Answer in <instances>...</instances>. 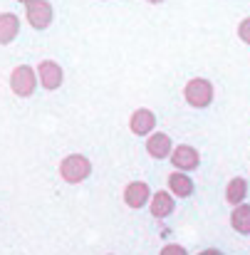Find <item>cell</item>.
<instances>
[{
	"mask_svg": "<svg viewBox=\"0 0 250 255\" xmlns=\"http://www.w3.org/2000/svg\"><path fill=\"white\" fill-rule=\"evenodd\" d=\"M89 173H92V161L87 156H82V154H70L60 164V176L67 183H82Z\"/></svg>",
	"mask_w": 250,
	"mask_h": 255,
	"instance_id": "cell-2",
	"label": "cell"
},
{
	"mask_svg": "<svg viewBox=\"0 0 250 255\" xmlns=\"http://www.w3.org/2000/svg\"><path fill=\"white\" fill-rule=\"evenodd\" d=\"M146 2H151V5H159V2H164V0H146Z\"/></svg>",
	"mask_w": 250,
	"mask_h": 255,
	"instance_id": "cell-18",
	"label": "cell"
},
{
	"mask_svg": "<svg viewBox=\"0 0 250 255\" xmlns=\"http://www.w3.org/2000/svg\"><path fill=\"white\" fill-rule=\"evenodd\" d=\"M193 188H196V183H193V178H191L188 173L173 171V173L168 176V193H171V196H176V198H188V196L193 193Z\"/></svg>",
	"mask_w": 250,
	"mask_h": 255,
	"instance_id": "cell-10",
	"label": "cell"
},
{
	"mask_svg": "<svg viewBox=\"0 0 250 255\" xmlns=\"http://www.w3.org/2000/svg\"><path fill=\"white\" fill-rule=\"evenodd\" d=\"M171 151H173V141L171 136L164 131H154L151 136H146V154L156 161L161 159H171Z\"/></svg>",
	"mask_w": 250,
	"mask_h": 255,
	"instance_id": "cell-8",
	"label": "cell"
},
{
	"mask_svg": "<svg viewBox=\"0 0 250 255\" xmlns=\"http://www.w3.org/2000/svg\"><path fill=\"white\" fill-rule=\"evenodd\" d=\"M159 255H188V251L183 248V246H176V243H168L161 248V253Z\"/></svg>",
	"mask_w": 250,
	"mask_h": 255,
	"instance_id": "cell-16",
	"label": "cell"
},
{
	"mask_svg": "<svg viewBox=\"0 0 250 255\" xmlns=\"http://www.w3.org/2000/svg\"><path fill=\"white\" fill-rule=\"evenodd\" d=\"M173 208H176V201H173V196H171L168 191H156V193L151 196L149 211H151L154 218H168V216L173 213Z\"/></svg>",
	"mask_w": 250,
	"mask_h": 255,
	"instance_id": "cell-11",
	"label": "cell"
},
{
	"mask_svg": "<svg viewBox=\"0 0 250 255\" xmlns=\"http://www.w3.org/2000/svg\"><path fill=\"white\" fill-rule=\"evenodd\" d=\"M20 32V17L12 12H2L0 15V45H10Z\"/></svg>",
	"mask_w": 250,
	"mask_h": 255,
	"instance_id": "cell-13",
	"label": "cell"
},
{
	"mask_svg": "<svg viewBox=\"0 0 250 255\" xmlns=\"http://www.w3.org/2000/svg\"><path fill=\"white\" fill-rule=\"evenodd\" d=\"M20 5H25L27 22L35 30H45L52 22V2H47V0H20Z\"/></svg>",
	"mask_w": 250,
	"mask_h": 255,
	"instance_id": "cell-3",
	"label": "cell"
},
{
	"mask_svg": "<svg viewBox=\"0 0 250 255\" xmlns=\"http://www.w3.org/2000/svg\"><path fill=\"white\" fill-rule=\"evenodd\" d=\"M171 164H173L176 171L188 173V171H193V169L201 166V154H198L191 144H178V146L171 151Z\"/></svg>",
	"mask_w": 250,
	"mask_h": 255,
	"instance_id": "cell-5",
	"label": "cell"
},
{
	"mask_svg": "<svg viewBox=\"0 0 250 255\" xmlns=\"http://www.w3.org/2000/svg\"><path fill=\"white\" fill-rule=\"evenodd\" d=\"M37 87V77H35V70L27 67V65H17L12 72H10V89L12 94L17 97H30Z\"/></svg>",
	"mask_w": 250,
	"mask_h": 255,
	"instance_id": "cell-4",
	"label": "cell"
},
{
	"mask_svg": "<svg viewBox=\"0 0 250 255\" xmlns=\"http://www.w3.org/2000/svg\"><path fill=\"white\" fill-rule=\"evenodd\" d=\"M37 77H40V82L45 89H57V87L62 85V67L55 62V60H42L40 65H37Z\"/></svg>",
	"mask_w": 250,
	"mask_h": 255,
	"instance_id": "cell-9",
	"label": "cell"
},
{
	"mask_svg": "<svg viewBox=\"0 0 250 255\" xmlns=\"http://www.w3.org/2000/svg\"><path fill=\"white\" fill-rule=\"evenodd\" d=\"M246 198H248V181H246L243 176L231 178L228 186H226V201L236 208V206H243Z\"/></svg>",
	"mask_w": 250,
	"mask_h": 255,
	"instance_id": "cell-12",
	"label": "cell"
},
{
	"mask_svg": "<svg viewBox=\"0 0 250 255\" xmlns=\"http://www.w3.org/2000/svg\"><path fill=\"white\" fill-rule=\"evenodd\" d=\"M198 255H223V253H221L218 248H206V251H201Z\"/></svg>",
	"mask_w": 250,
	"mask_h": 255,
	"instance_id": "cell-17",
	"label": "cell"
},
{
	"mask_svg": "<svg viewBox=\"0 0 250 255\" xmlns=\"http://www.w3.org/2000/svg\"><path fill=\"white\" fill-rule=\"evenodd\" d=\"M231 226L236 233L241 236H250V203H243V206H236L233 213H231Z\"/></svg>",
	"mask_w": 250,
	"mask_h": 255,
	"instance_id": "cell-14",
	"label": "cell"
},
{
	"mask_svg": "<svg viewBox=\"0 0 250 255\" xmlns=\"http://www.w3.org/2000/svg\"><path fill=\"white\" fill-rule=\"evenodd\" d=\"M151 188H149V183H144V181H131L126 188H124V203L129 206V208H144L146 203H151Z\"/></svg>",
	"mask_w": 250,
	"mask_h": 255,
	"instance_id": "cell-6",
	"label": "cell"
},
{
	"mask_svg": "<svg viewBox=\"0 0 250 255\" xmlns=\"http://www.w3.org/2000/svg\"><path fill=\"white\" fill-rule=\"evenodd\" d=\"M238 37H241L246 45H250V17H243V20L238 22Z\"/></svg>",
	"mask_w": 250,
	"mask_h": 255,
	"instance_id": "cell-15",
	"label": "cell"
},
{
	"mask_svg": "<svg viewBox=\"0 0 250 255\" xmlns=\"http://www.w3.org/2000/svg\"><path fill=\"white\" fill-rule=\"evenodd\" d=\"M154 127H156V117L151 109L146 107H139L131 117H129V129L136 134V136H151L154 134Z\"/></svg>",
	"mask_w": 250,
	"mask_h": 255,
	"instance_id": "cell-7",
	"label": "cell"
},
{
	"mask_svg": "<svg viewBox=\"0 0 250 255\" xmlns=\"http://www.w3.org/2000/svg\"><path fill=\"white\" fill-rule=\"evenodd\" d=\"M213 94H216L213 82L206 80V77H193V80H188L186 87H183V99H186L193 109H206V107L213 102Z\"/></svg>",
	"mask_w": 250,
	"mask_h": 255,
	"instance_id": "cell-1",
	"label": "cell"
}]
</instances>
